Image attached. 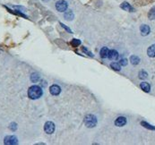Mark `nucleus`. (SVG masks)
<instances>
[{"mask_svg": "<svg viewBox=\"0 0 155 145\" xmlns=\"http://www.w3.org/2000/svg\"><path fill=\"white\" fill-rule=\"evenodd\" d=\"M42 93H43L42 89L39 86L33 85L28 90V97L32 99H38L42 96Z\"/></svg>", "mask_w": 155, "mask_h": 145, "instance_id": "1", "label": "nucleus"}, {"mask_svg": "<svg viewBox=\"0 0 155 145\" xmlns=\"http://www.w3.org/2000/svg\"><path fill=\"white\" fill-rule=\"evenodd\" d=\"M84 124L85 126L89 128L95 127L97 125V118L93 115H87L84 117Z\"/></svg>", "mask_w": 155, "mask_h": 145, "instance_id": "2", "label": "nucleus"}, {"mask_svg": "<svg viewBox=\"0 0 155 145\" xmlns=\"http://www.w3.org/2000/svg\"><path fill=\"white\" fill-rule=\"evenodd\" d=\"M68 7V3L65 0H58L56 3V9L60 13H64L67 10Z\"/></svg>", "mask_w": 155, "mask_h": 145, "instance_id": "3", "label": "nucleus"}, {"mask_svg": "<svg viewBox=\"0 0 155 145\" xmlns=\"http://www.w3.org/2000/svg\"><path fill=\"white\" fill-rule=\"evenodd\" d=\"M44 131H45L46 133H48V134L53 133L54 131H55V125H54V123L51 122V121L46 122V124L44 125Z\"/></svg>", "mask_w": 155, "mask_h": 145, "instance_id": "4", "label": "nucleus"}, {"mask_svg": "<svg viewBox=\"0 0 155 145\" xmlns=\"http://www.w3.org/2000/svg\"><path fill=\"white\" fill-rule=\"evenodd\" d=\"M4 142L7 145H15L18 143V139L14 135H8L5 138Z\"/></svg>", "mask_w": 155, "mask_h": 145, "instance_id": "5", "label": "nucleus"}, {"mask_svg": "<svg viewBox=\"0 0 155 145\" xmlns=\"http://www.w3.org/2000/svg\"><path fill=\"white\" fill-rule=\"evenodd\" d=\"M49 92H50L52 95H54V96H57L59 93L61 92V88H60L58 85L54 84V85H52V86H50V88H49Z\"/></svg>", "mask_w": 155, "mask_h": 145, "instance_id": "6", "label": "nucleus"}, {"mask_svg": "<svg viewBox=\"0 0 155 145\" xmlns=\"http://www.w3.org/2000/svg\"><path fill=\"white\" fill-rule=\"evenodd\" d=\"M120 7H121L123 10L127 11V12H130V13L135 12V9H134V7H133L130 4H128L127 2H123V3L120 5Z\"/></svg>", "mask_w": 155, "mask_h": 145, "instance_id": "7", "label": "nucleus"}, {"mask_svg": "<svg viewBox=\"0 0 155 145\" xmlns=\"http://www.w3.org/2000/svg\"><path fill=\"white\" fill-rule=\"evenodd\" d=\"M127 124V118L124 117H119L116 119L115 121V125L118 127H121V126H124Z\"/></svg>", "mask_w": 155, "mask_h": 145, "instance_id": "8", "label": "nucleus"}, {"mask_svg": "<svg viewBox=\"0 0 155 145\" xmlns=\"http://www.w3.org/2000/svg\"><path fill=\"white\" fill-rule=\"evenodd\" d=\"M140 30H141V33H142L143 36H147L150 33V32H151V29H150V27L148 25L143 24L140 27Z\"/></svg>", "mask_w": 155, "mask_h": 145, "instance_id": "9", "label": "nucleus"}, {"mask_svg": "<svg viewBox=\"0 0 155 145\" xmlns=\"http://www.w3.org/2000/svg\"><path fill=\"white\" fill-rule=\"evenodd\" d=\"M108 57H109L110 60H117V59L118 58V51L115 50V49L109 50V51Z\"/></svg>", "mask_w": 155, "mask_h": 145, "instance_id": "10", "label": "nucleus"}, {"mask_svg": "<svg viewBox=\"0 0 155 145\" xmlns=\"http://www.w3.org/2000/svg\"><path fill=\"white\" fill-rule=\"evenodd\" d=\"M64 18L66 21H72V20L75 18V14H74L73 12L71 11V10H68V11H66V12L64 13Z\"/></svg>", "mask_w": 155, "mask_h": 145, "instance_id": "11", "label": "nucleus"}, {"mask_svg": "<svg viewBox=\"0 0 155 145\" xmlns=\"http://www.w3.org/2000/svg\"><path fill=\"white\" fill-rule=\"evenodd\" d=\"M147 55L150 57H155V44L150 46L147 49Z\"/></svg>", "mask_w": 155, "mask_h": 145, "instance_id": "12", "label": "nucleus"}, {"mask_svg": "<svg viewBox=\"0 0 155 145\" xmlns=\"http://www.w3.org/2000/svg\"><path fill=\"white\" fill-rule=\"evenodd\" d=\"M109 48L104 47V48H102L100 51V55L101 57V58H107L108 57V55H109Z\"/></svg>", "mask_w": 155, "mask_h": 145, "instance_id": "13", "label": "nucleus"}, {"mask_svg": "<svg viewBox=\"0 0 155 145\" xmlns=\"http://www.w3.org/2000/svg\"><path fill=\"white\" fill-rule=\"evenodd\" d=\"M140 87L143 89V90H144L145 92H149L150 90H151V87H150V84L146 81H142L140 84Z\"/></svg>", "mask_w": 155, "mask_h": 145, "instance_id": "14", "label": "nucleus"}, {"mask_svg": "<svg viewBox=\"0 0 155 145\" xmlns=\"http://www.w3.org/2000/svg\"><path fill=\"white\" fill-rule=\"evenodd\" d=\"M129 60L131 62V64L134 65V66H136L140 63V58L137 56H131Z\"/></svg>", "mask_w": 155, "mask_h": 145, "instance_id": "15", "label": "nucleus"}, {"mask_svg": "<svg viewBox=\"0 0 155 145\" xmlns=\"http://www.w3.org/2000/svg\"><path fill=\"white\" fill-rule=\"evenodd\" d=\"M141 125H142L143 127L147 128V129H150V130H155V126H154L150 125V124H148V123L145 122V121H142V122H141Z\"/></svg>", "mask_w": 155, "mask_h": 145, "instance_id": "16", "label": "nucleus"}, {"mask_svg": "<svg viewBox=\"0 0 155 145\" xmlns=\"http://www.w3.org/2000/svg\"><path fill=\"white\" fill-rule=\"evenodd\" d=\"M110 67L115 70V71H120L121 70V66L119 65V63H116V62H114V63H111L110 64Z\"/></svg>", "mask_w": 155, "mask_h": 145, "instance_id": "17", "label": "nucleus"}, {"mask_svg": "<svg viewBox=\"0 0 155 145\" xmlns=\"http://www.w3.org/2000/svg\"><path fill=\"white\" fill-rule=\"evenodd\" d=\"M148 17H149V19H151V20H155V6L154 7H152L150 11H149V13H148Z\"/></svg>", "mask_w": 155, "mask_h": 145, "instance_id": "18", "label": "nucleus"}, {"mask_svg": "<svg viewBox=\"0 0 155 145\" xmlns=\"http://www.w3.org/2000/svg\"><path fill=\"white\" fill-rule=\"evenodd\" d=\"M138 76H139V78H140L141 80H145V79L148 77V74H147L145 71H141V72H139Z\"/></svg>", "mask_w": 155, "mask_h": 145, "instance_id": "19", "label": "nucleus"}, {"mask_svg": "<svg viewBox=\"0 0 155 145\" xmlns=\"http://www.w3.org/2000/svg\"><path fill=\"white\" fill-rule=\"evenodd\" d=\"M30 80H32L33 82H37L39 80V75L38 74H33L30 75Z\"/></svg>", "mask_w": 155, "mask_h": 145, "instance_id": "20", "label": "nucleus"}, {"mask_svg": "<svg viewBox=\"0 0 155 145\" xmlns=\"http://www.w3.org/2000/svg\"><path fill=\"white\" fill-rule=\"evenodd\" d=\"M127 64H128V60L126 59V58H122V59L119 61V65H120L121 66H127Z\"/></svg>", "mask_w": 155, "mask_h": 145, "instance_id": "21", "label": "nucleus"}, {"mask_svg": "<svg viewBox=\"0 0 155 145\" xmlns=\"http://www.w3.org/2000/svg\"><path fill=\"white\" fill-rule=\"evenodd\" d=\"M71 44L73 45L74 47H78L79 45H81V41H80L79 39H74L73 40L71 41Z\"/></svg>", "mask_w": 155, "mask_h": 145, "instance_id": "22", "label": "nucleus"}, {"mask_svg": "<svg viewBox=\"0 0 155 145\" xmlns=\"http://www.w3.org/2000/svg\"><path fill=\"white\" fill-rule=\"evenodd\" d=\"M9 128L11 131H15L17 129V125L15 123H11L10 124V126H9Z\"/></svg>", "mask_w": 155, "mask_h": 145, "instance_id": "23", "label": "nucleus"}, {"mask_svg": "<svg viewBox=\"0 0 155 145\" xmlns=\"http://www.w3.org/2000/svg\"><path fill=\"white\" fill-rule=\"evenodd\" d=\"M82 51H84V52H85V53H87L90 57H93V55H92L89 50H87V48H82Z\"/></svg>", "mask_w": 155, "mask_h": 145, "instance_id": "24", "label": "nucleus"}, {"mask_svg": "<svg viewBox=\"0 0 155 145\" xmlns=\"http://www.w3.org/2000/svg\"><path fill=\"white\" fill-rule=\"evenodd\" d=\"M60 24H61V26H62V27H63V28H65V29H66V30H67V32H68L72 33V30H70V29H69V28H68L67 26H66L65 24H63V23H60Z\"/></svg>", "mask_w": 155, "mask_h": 145, "instance_id": "25", "label": "nucleus"}, {"mask_svg": "<svg viewBox=\"0 0 155 145\" xmlns=\"http://www.w3.org/2000/svg\"><path fill=\"white\" fill-rule=\"evenodd\" d=\"M43 2H48V1H50V0H42Z\"/></svg>", "mask_w": 155, "mask_h": 145, "instance_id": "26", "label": "nucleus"}]
</instances>
